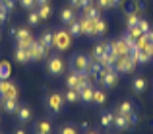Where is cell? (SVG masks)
Wrapping results in <instances>:
<instances>
[{
  "label": "cell",
  "mask_w": 153,
  "mask_h": 134,
  "mask_svg": "<svg viewBox=\"0 0 153 134\" xmlns=\"http://www.w3.org/2000/svg\"><path fill=\"white\" fill-rule=\"evenodd\" d=\"M0 97H10V99H18V88L8 80H0Z\"/></svg>",
  "instance_id": "obj_7"
},
{
  "label": "cell",
  "mask_w": 153,
  "mask_h": 134,
  "mask_svg": "<svg viewBox=\"0 0 153 134\" xmlns=\"http://www.w3.org/2000/svg\"><path fill=\"white\" fill-rule=\"evenodd\" d=\"M89 64H91V58L85 55H72L70 58V68L72 72H78V74H87L89 72Z\"/></svg>",
  "instance_id": "obj_1"
},
{
  "label": "cell",
  "mask_w": 153,
  "mask_h": 134,
  "mask_svg": "<svg viewBox=\"0 0 153 134\" xmlns=\"http://www.w3.org/2000/svg\"><path fill=\"white\" fill-rule=\"evenodd\" d=\"M66 86L70 89H78V72H70V74H68Z\"/></svg>",
  "instance_id": "obj_34"
},
{
  "label": "cell",
  "mask_w": 153,
  "mask_h": 134,
  "mask_svg": "<svg viewBox=\"0 0 153 134\" xmlns=\"http://www.w3.org/2000/svg\"><path fill=\"white\" fill-rule=\"evenodd\" d=\"M76 19V12H74V8H62V10H60V22L62 23H70V22H74Z\"/></svg>",
  "instance_id": "obj_17"
},
{
  "label": "cell",
  "mask_w": 153,
  "mask_h": 134,
  "mask_svg": "<svg viewBox=\"0 0 153 134\" xmlns=\"http://www.w3.org/2000/svg\"><path fill=\"white\" fill-rule=\"evenodd\" d=\"M143 37H146V39H147V41H149V43L153 45V31H151V29H149V31H147V33H143Z\"/></svg>",
  "instance_id": "obj_45"
},
{
  "label": "cell",
  "mask_w": 153,
  "mask_h": 134,
  "mask_svg": "<svg viewBox=\"0 0 153 134\" xmlns=\"http://www.w3.org/2000/svg\"><path fill=\"white\" fill-rule=\"evenodd\" d=\"M51 0H35V4H37V6H41V4H49Z\"/></svg>",
  "instance_id": "obj_46"
},
{
  "label": "cell",
  "mask_w": 153,
  "mask_h": 134,
  "mask_svg": "<svg viewBox=\"0 0 153 134\" xmlns=\"http://www.w3.org/2000/svg\"><path fill=\"white\" fill-rule=\"evenodd\" d=\"M101 70H103L101 62H97V60H91V64H89V72H87V74L91 76V80H97L99 76H101Z\"/></svg>",
  "instance_id": "obj_21"
},
{
  "label": "cell",
  "mask_w": 153,
  "mask_h": 134,
  "mask_svg": "<svg viewBox=\"0 0 153 134\" xmlns=\"http://www.w3.org/2000/svg\"><path fill=\"white\" fill-rule=\"evenodd\" d=\"M99 78H101V84H103V88H114L116 84H118V72L116 70H101V76H99Z\"/></svg>",
  "instance_id": "obj_6"
},
{
  "label": "cell",
  "mask_w": 153,
  "mask_h": 134,
  "mask_svg": "<svg viewBox=\"0 0 153 134\" xmlns=\"http://www.w3.org/2000/svg\"><path fill=\"white\" fill-rule=\"evenodd\" d=\"M68 33H70L72 35V37H82V25H79V19L78 18H76L74 19V22H70V23H68Z\"/></svg>",
  "instance_id": "obj_20"
},
{
  "label": "cell",
  "mask_w": 153,
  "mask_h": 134,
  "mask_svg": "<svg viewBox=\"0 0 153 134\" xmlns=\"http://www.w3.org/2000/svg\"><path fill=\"white\" fill-rule=\"evenodd\" d=\"M27 51H29V60H43L47 56V52H49L39 41H33Z\"/></svg>",
  "instance_id": "obj_8"
},
{
  "label": "cell",
  "mask_w": 153,
  "mask_h": 134,
  "mask_svg": "<svg viewBox=\"0 0 153 134\" xmlns=\"http://www.w3.org/2000/svg\"><path fill=\"white\" fill-rule=\"evenodd\" d=\"M0 101H2V107H4V111H6L8 115H16V113H18V109H19L18 99H10V97H4V99H0Z\"/></svg>",
  "instance_id": "obj_12"
},
{
  "label": "cell",
  "mask_w": 153,
  "mask_h": 134,
  "mask_svg": "<svg viewBox=\"0 0 153 134\" xmlns=\"http://www.w3.org/2000/svg\"><path fill=\"white\" fill-rule=\"evenodd\" d=\"M138 27H140V31H142V33H147V31L151 29L149 27V23L146 22V19H140V23H138Z\"/></svg>",
  "instance_id": "obj_38"
},
{
  "label": "cell",
  "mask_w": 153,
  "mask_h": 134,
  "mask_svg": "<svg viewBox=\"0 0 153 134\" xmlns=\"http://www.w3.org/2000/svg\"><path fill=\"white\" fill-rule=\"evenodd\" d=\"M105 101H107L105 91H103V89H95V91H93V103L95 105H105Z\"/></svg>",
  "instance_id": "obj_33"
},
{
  "label": "cell",
  "mask_w": 153,
  "mask_h": 134,
  "mask_svg": "<svg viewBox=\"0 0 153 134\" xmlns=\"http://www.w3.org/2000/svg\"><path fill=\"white\" fill-rule=\"evenodd\" d=\"M128 121H130V124L134 127V124L138 123V115H136V113H130V115H128Z\"/></svg>",
  "instance_id": "obj_42"
},
{
  "label": "cell",
  "mask_w": 153,
  "mask_h": 134,
  "mask_svg": "<svg viewBox=\"0 0 153 134\" xmlns=\"http://www.w3.org/2000/svg\"><path fill=\"white\" fill-rule=\"evenodd\" d=\"M85 134H97V132H89V130H87V132H85Z\"/></svg>",
  "instance_id": "obj_49"
},
{
  "label": "cell",
  "mask_w": 153,
  "mask_h": 134,
  "mask_svg": "<svg viewBox=\"0 0 153 134\" xmlns=\"http://www.w3.org/2000/svg\"><path fill=\"white\" fill-rule=\"evenodd\" d=\"M126 29H132V27H138V23H140V12H136V14H128L126 16Z\"/></svg>",
  "instance_id": "obj_24"
},
{
  "label": "cell",
  "mask_w": 153,
  "mask_h": 134,
  "mask_svg": "<svg viewBox=\"0 0 153 134\" xmlns=\"http://www.w3.org/2000/svg\"><path fill=\"white\" fill-rule=\"evenodd\" d=\"M83 16L85 18H91V19H99L101 18V8L97 6V4H87L85 8H83Z\"/></svg>",
  "instance_id": "obj_16"
},
{
  "label": "cell",
  "mask_w": 153,
  "mask_h": 134,
  "mask_svg": "<svg viewBox=\"0 0 153 134\" xmlns=\"http://www.w3.org/2000/svg\"><path fill=\"white\" fill-rule=\"evenodd\" d=\"M72 45V35L68 33V29H58L54 31V49L58 51H66Z\"/></svg>",
  "instance_id": "obj_3"
},
{
  "label": "cell",
  "mask_w": 153,
  "mask_h": 134,
  "mask_svg": "<svg viewBox=\"0 0 153 134\" xmlns=\"http://www.w3.org/2000/svg\"><path fill=\"white\" fill-rule=\"evenodd\" d=\"M62 103H64V95H60V93H51V95L45 99L47 109H49L52 115H56V113L62 109Z\"/></svg>",
  "instance_id": "obj_5"
},
{
  "label": "cell",
  "mask_w": 153,
  "mask_h": 134,
  "mask_svg": "<svg viewBox=\"0 0 153 134\" xmlns=\"http://www.w3.org/2000/svg\"><path fill=\"white\" fill-rule=\"evenodd\" d=\"M136 66H138V62H136L130 55L118 56V58H116V62H114V70L118 72V74H130V72L136 70Z\"/></svg>",
  "instance_id": "obj_2"
},
{
  "label": "cell",
  "mask_w": 153,
  "mask_h": 134,
  "mask_svg": "<svg viewBox=\"0 0 153 134\" xmlns=\"http://www.w3.org/2000/svg\"><path fill=\"white\" fill-rule=\"evenodd\" d=\"M146 88H147V84H146L143 78H134V82H132V89H134L136 93H143Z\"/></svg>",
  "instance_id": "obj_26"
},
{
  "label": "cell",
  "mask_w": 153,
  "mask_h": 134,
  "mask_svg": "<svg viewBox=\"0 0 153 134\" xmlns=\"http://www.w3.org/2000/svg\"><path fill=\"white\" fill-rule=\"evenodd\" d=\"M79 25H82V33H83V35H89V37H93V31H95V19L82 16V18H79Z\"/></svg>",
  "instance_id": "obj_9"
},
{
  "label": "cell",
  "mask_w": 153,
  "mask_h": 134,
  "mask_svg": "<svg viewBox=\"0 0 153 134\" xmlns=\"http://www.w3.org/2000/svg\"><path fill=\"white\" fill-rule=\"evenodd\" d=\"M118 113H122V115L134 113V103H132V101H122V103L118 105Z\"/></svg>",
  "instance_id": "obj_31"
},
{
  "label": "cell",
  "mask_w": 153,
  "mask_h": 134,
  "mask_svg": "<svg viewBox=\"0 0 153 134\" xmlns=\"http://www.w3.org/2000/svg\"><path fill=\"white\" fill-rule=\"evenodd\" d=\"M58 134H78V130H76L72 124H66V127L60 128V132H58Z\"/></svg>",
  "instance_id": "obj_37"
},
{
  "label": "cell",
  "mask_w": 153,
  "mask_h": 134,
  "mask_svg": "<svg viewBox=\"0 0 153 134\" xmlns=\"http://www.w3.org/2000/svg\"><path fill=\"white\" fill-rule=\"evenodd\" d=\"M107 47H108V41H101V43H97V45L93 47V52H91L89 58H91V60H97V62H99V58L107 55Z\"/></svg>",
  "instance_id": "obj_14"
},
{
  "label": "cell",
  "mask_w": 153,
  "mask_h": 134,
  "mask_svg": "<svg viewBox=\"0 0 153 134\" xmlns=\"http://www.w3.org/2000/svg\"><path fill=\"white\" fill-rule=\"evenodd\" d=\"M64 68H66L64 66V60L60 58V56H56V55L47 60V72H49L51 76H60L64 72Z\"/></svg>",
  "instance_id": "obj_4"
},
{
  "label": "cell",
  "mask_w": 153,
  "mask_h": 134,
  "mask_svg": "<svg viewBox=\"0 0 153 134\" xmlns=\"http://www.w3.org/2000/svg\"><path fill=\"white\" fill-rule=\"evenodd\" d=\"M0 99H2V97H0Z\"/></svg>",
  "instance_id": "obj_51"
},
{
  "label": "cell",
  "mask_w": 153,
  "mask_h": 134,
  "mask_svg": "<svg viewBox=\"0 0 153 134\" xmlns=\"http://www.w3.org/2000/svg\"><path fill=\"white\" fill-rule=\"evenodd\" d=\"M112 124H114L116 128H120V130H128V128H132L130 121H128V115H122V113H116V115H114Z\"/></svg>",
  "instance_id": "obj_13"
},
{
  "label": "cell",
  "mask_w": 153,
  "mask_h": 134,
  "mask_svg": "<svg viewBox=\"0 0 153 134\" xmlns=\"http://www.w3.org/2000/svg\"><path fill=\"white\" fill-rule=\"evenodd\" d=\"M14 56H16V60H18L19 64H25V62H29V51H27V49H18V47H16V52H14Z\"/></svg>",
  "instance_id": "obj_22"
},
{
  "label": "cell",
  "mask_w": 153,
  "mask_h": 134,
  "mask_svg": "<svg viewBox=\"0 0 153 134\" xmlns=\"http://www.w3.org/2000/svg\"><path fill=\"white\" fill-rule=\"evenodd\" d=\"M97 6L101 8V10H107V8H111V6H108V0H97Z\"/></svg>",
  "instance_id": "obj_41"
},
{
  "label": "cell",
  "mask_w": 153,
  "mask_h": 134,
  "mask_svg": "<svg viewBox=\"0 0 153 134\" xmlns=\"http://www.w3.org/2000/svg\"><path fill=\"white\" fill-rule=\"evenodd\" d=\"M33 41H35L33 37L22 39V41H16V47H18V49H29V47H31V43H33Z\"/></svg>",
  "instance_id": "obj_35"
},
{
  "label": "cell",
  "mask_w": 153,
  "mask_h": 134,
  "mask_svg": "<svg viewBox=\"0 0 153 134\" xmlns=\"http://www.w3.org/2000/svg\"><path fill=\"white\" fill-rule=\"evenodd\" d=\"M105 31H107V23H105V19L103 18L95 19V31H93V35H95V37H101V35H105Z\"/></svg>",
  "instance_id": "obj_23"
},
{
  "label": "cell",
  "mask_w": 153,
  "mask_h": 134,
  "mask_svg": "<svg viewBox=\"0 0 153 134\" xmlns=\"http://www.w3.org/2000/svg\"><path fill=\"white\" fill-rule=\"evenodd\" d=\"M2 4H4V10H6L8 14L14 10V0H6V2H2Z\"/></svg>",
  "instance_id": "obj_40"
},
{
  "label": "cell",
  "mask_w": 153,
  "mask_h": 134,
  "mask_svg": "<svg viewBox=\"0 0 153 134\" xmlns=\"http://www.w3.org/2000/svg\"><path fill=\"white\" fill-rule=\"evenodd\" d=\"M64 101H68V103H78L79 101V91L78 89H70L68 88V91L64 93Z\"/></svg>",
  "instance_id": "obj_25"
},
{
  "label": "cell",
  "mask_w": 153,
  "mask_h": 134,
  "mask_svg": "<svg viewBox=\"0 0 153 134\" xmlns=\"http://www.w3.org/2000/svg\"><path fill=\"white\" fill-rule=\"evenodd\" d=\"M51 123L49 121H41V123L37 124V127H35V132L33 134H51Z\"/></svg>",
  "instance_id": "obj_28"
},
{
  "label": "cell",
  "mask_w": 153,
  "mask_h": 134,
  "mask_svg": "<svg viewBox=\"0 0 153 134\" xmlns=\"http://www.w3.org/2000/svg\"><path fill=\"white\" fill-rule=\"evenodd\" d=\"M112 121H114V115L108 113V111H105L103 115H101V127H105V128L112 127Z\"/></svg>",
  "instance_id": "obj_32"
},
{
  "label": "cell",
  "mask_w": 153,
  "mask_h": 134,
  "mask_svg": "<svg viewBox=\"0 0 153 134\" xmlns=\"http://www.w3.org/2000/svg\"><path fill=\"white\" fill-rule=\"evenodd\" d=\"M120 2H122V0H108V6H111V8H118Z\"/></svg>",
  "instance_id": "obj_43"
},
{
  "label": "cell",
  "mask_w": 153,
  "mask_h": 134,
  "mask_svg": "<svg viewBox=\"0 0 153 134\" xmlns=\"http://www.w3.org/2000/svg\"><path fill=\"white\" fill-rule=\"evenodd\" d=\"M27 23H29L31 27H35V25H39V23H41V16H39V12H37V10H29V16H27Z\"/></svg>",
  "instance_id": "obj_29"
},
{
  "label": "cell",
  "mask_w": 153,
  "mask_h": 134,
  "mask_svg": "<svg viewBox=\"0 0 153 134\" xmlns=\"http://www.w3.org/2000/svg\"><path fill=\"white\" fill-rule=\"evenodd\" d=\"M70 4H72V8H82V0H70Z\"/></svg>",
  "instance_id": "obj_44"
},
{
  "label": "cell",
  "mask_w": 153,
  "mask_h": 134,
  "mask_svg": "<svg viewBox=\"0 0 153 134\" xmlns=\"http://www.w3.org/2000/svg\"><path fill=\"white\" fill-rule=\"evenodd\" d=\"M93 86H87V88H83L82 91H79V101H83V103H93Z\"/></svg>",
  "instance_id": "obj_19"
},
{
  "label": "cell",
  "mask_w": 153,
  "mask_h": 134,
  "mask_svg": "<svg viewBox=\"0 0 153 134\" xmlns=\"http://www.w3.org/2000/svg\"><path fill=\"white\" fill-rule=\"evenodd\" d=\"M10 74H12V66H10V62L2 60V62H0V80H8V78H10Z\"/></svg>",
  "instance_id": "obj_27"
},
{
  "label": "cell",
  "mask_w": 153,
  "mask_h": 134,
  "mask_svg": "<svg viewBox=\"0 0 153 134\" xmlns=\"http://www.w3.org/2000/svg\"><path fill=\"white\" fill-rule=\"evenodd\" d=\"M16 117H18V121L22 124H25V123H29L31 119H33V111H31L27 105H19V109H18V113H16Z\"/></svg>",
  "instance_id": "obj_11"
},
{
  "label": "cell",
  "mask_w": 153,
  "mask_h": 134,
  "mask_svg": "<svg viewBox=\"0 0 153 134\" xmlns=\"http://www.w3.org/2000/svg\"><path fill=\"white\" fill-rule=\"evenodd\" d=\"M149 52H151V58H153V45H151V51Z\"/></svg>",
  "instance_id": "obj_48"
},
{
  "label": "cell",
  "mask_w": 153,
  "mask_h": 134,
  "mask_svg": "<svg viewBox=\"0 0 153 134\" xmlns=\"http://www.w3.org/2000/svg\"><path fill=\"white\" fill-rule=\"evenodd\" d=\"M2 2H6V0H0V4H2Z\"/></svg>",
  "instance_id": "obj_50"
},
{
  "label": "cell",
  "mask_w": 153,
  "mask_h": 134,
  "mask_svg": "<svg viewBox=\"0 0 153 134\" xmlns=\"http://www.w3.org/2000/svg\"><path fill=\"white\" fill-rule=\"evenodd\" d=\"M111 47H112V51H114L116 56H122V55H128V52H130V47H128V43L124 41V39H116V41H112Z\"/></svg>",
  "instance_id": "obj_10"
},
{
  "label": "cell",
  "mask_w": 153,
  "mask_h": 134,
  "mask_svg": "<svg viewBox=\"0 0 153 134\" xmlns=\"http://www.w3.org/2000/svg\"><path fill=\"white\" fill-rule=\"evenodd\" d=\"M37 12H39V16H41V19H49L51 14H52V8L49 4H41V6H37Z\"/></svg>",
  "instance_id": "obj_30"
},
{
  "label": "cell",
  "mask_w": 153,
  "mask_h": 134,
  "mask_svg": "<svg viewBox=\"0 0 153 134\" xmlns=\"http://www.w3.org/2000/svg\"><path fill=\"white\" fill-rule=\"evenodd\" d=\"M12 35H14V39L16 41H22V39H27V37H33L31 35V31H29V27H18V29H12Z\"/></svg>",
  "instance_id": "obj_18"
},
{
  "label": "cell",
  "mask_w": 153,
  "mask_h": 134,
  "mask_svg": "<svg viewBox=\"0 0 153 134\" xmlns=\"http://www.w3.org/2000/svg\"><path fill=\"white\" fill-rule=\"evenodd\" d=\"M14 134H27V132L23 130V128H16V130H14Z\"/></svg>",
  "instance_id": "obj_47"
},
{
  "label": "cell",
  "mask_w": 153,
  "mask_h": 134,
  "mask_svg": "<svg viewBox=\"0 0 153 134\" xmlns=\"http://www.w3.org/2000/svg\"><path fill=\"white\" fill-rule=\"evenodd\" d=\"M39 43H41L47 51H51V49L54 47V31H43L41 37H39Z\"/></svg>",
  "instance_id": "obj_15"
},
{
  "label": "cell",
  "mask_w": 153,
  "mask_h": 134,
  "mask_svg": "<svg viewBox=\"0 0 153 134\" xmlns=\"http://www.w3.org/2000/svg\"><path fill=\"white\" fill-rule=\"evenodd\" d=\"M19 4H22V8H25V10H33V8H37L35 0H19Z\"/></svg>",
  "instance_id": "obj_36"
},
{
  "label": "cell",
  "mask_w": 153,
  "mask_h": 134,
  "mask_svg": "<svg viewBox=\"0 0 153 134\" xmlns=\"http://www.w3.org/2000/svg\"><path fill=\"white\" fill-rule=\"evenodd\" d=\"M6 16H8V12L4 10V4H0V25L6 22Z\"/></svg>",
  "instance_id": "obj_39"
}]
</instances>
